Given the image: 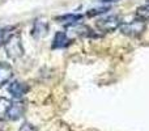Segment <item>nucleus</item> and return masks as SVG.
I'll return each mask as SVG.
<instances>
[{"instance_id":"9d476101","label":"nucleus","mask_w":149,"mask_h":131,"mask_svg":"<svg viewBox=\"0 0 149 131\" xmlns=\"http://www.w3.org/2000/svg\"><path fill=\"white\" fill-rule=\"evenodd\" d=\"M10 101L5 97H0V121L7 118L8 114V109H9Z\"/></svg>"},{"instance_id":"0eeeda50","label":"nucleus","mask_w":149,"mask_h":131,"mask_svg":"<svg viewBox=\"0 0 149 131\" xmlns=\"http://www.w3.org/2000/svg\"><path fill=\"white\" fill-rule=\"evenodd\" d=\"M13 77V68L10 64L5 62H0V88L12 80Z\"/></svg>"},{"instance_id":"f257e3e1","label":"nucleus","mask_w":149,"mask_h":131,"mask_svg":"<svg viewBox=\"0 0 149 131\" xmlns=\"http://www.w3.org/2000/svg\"><path fill=\"white\" fill-rule=\"evenodd\" d=\"M4 50L8 58L16 60L24 55V45L21 41L20 34L12 33L4 42Z\"/></svg>"},{"instance_id":"f03ea898","label":"nucleus","mask_w":149,"mask_h":131,"mask_svg":"<svg viewBox=\"0 0 149 131\" xmlns=\"http://www.w3.org/2000/svg\"><path fill=\"white\" fill-rule=\"evenodd\" d=\"M145 28V21L141 20V18H137V20H134L131 22H122L119 25V30H120L122 34L127 37H139L144 33Z\"/></svg>"},{"instance_id":"423d86ee","label":"nucleus","mask_w":149,"mask_h":131,"mask_svg":"<svg viewBox=\"0 0 149 131\" xmlns=\"http://www.w3.org/2000/svg\"><path fill=\"white\" fill-rule=\"evenodd\" d=\"M72 39L67 36V33L64 32H58L54 36V39H52V50H59V49H65L68 45L71 43Z\"/></svg>"},{"instance_id":"1a4fd4ad","label":"nucleus","mask_w":149,"mask_h":131,"mask_svg":"<svg viewBox=\"0 0 149 131\" xmlns=\"http://www.w3.org/2000/svg\"><path fill=\"white\" fill-rule=\"evenodd\" d=\"M82 20V15H77V13H67V15H63L56 17V21L62 24H65V25H73V24H77Z\"/></svg>"},{"instance_id":"9b49d317","label":"nucleus","mask_w":149,"mask_h":131,"mask_svg":"<svg viewBox=\"0 0 149 131\" xmlns=\"http://www.w3.org/2000/svg\"><path fill=\"white\" fill-rule=\"evenodd\" d=\"M136 16L139 18H141V20H144V21H149V4L141 5V7L137 8Z\"/></svg>"},{"instance_id":"ddd939ff","label":"nucleus","mask_w":149,"mask_h":131,"mask_svg":"<svg viewBox=\"0 0 149 131\" xmlns=\"http://www.w3.org/2000/svg\"><path fill=\"white\" fill-rule=\"evenodd\" d=\"M10 30H13V28H10V26L0 29V45H4V42L7 41V38L12 34V32Z\"/></svg>"},{"instance_id":"2eb2a0df","label":"nucleus","mask_w":149,"mask_h":131,"mask_svg":"<svg viewBox=\"0 0 149 131\" xmlns=\"http://www.w3.org/2000/svg\"><path fill=\"white\" fill-rule=\"evenodd\" d=\"M98 3H102V4H114V3H118L120 0H97Z\"/></svg>"},{"instance_id":"6e6552de","label":"nucleus","mask_w":149,"mask_h":131,"mask_svg":"<svg viewBox=\"0 0 149 131\" xmlns=\"http://www.w3.org/2000/svg\"><path fill=\"white\" fill-rule=\"evenodd\" d=\"M47 30H49V24L43 20H37L34 22V26H33V37L37 39L42 38V37L46 36Z\"/></svg>"},{"instance_id":"7ed1b4c3","label":"nucleus","mask_w":149,"mask_h":131,"mask_svg":"<svg viewBox=\"0 0 149 131\" xmlns=\"http://www.w3.org/2000/svg\"><path fill=\"white\" fill-rule=\"evenodd\" d=\"M122 24L120 18L115 15L107 16L105 18H101L97 22V28L100 29L101 32H105V33H109V32H114L116 29H119V25Z\"/></svg>"},{"instance_id":"f8f14e48","label":"nucleus","mask_w":149,"mask_h":131,"mask_svg":"<svg viewBox=\"0 0 149 131\" xmlns=\"http://www.w3.org/2000/svg\"><path fill=\"white\" fill-rule=\"evenodd\" d=\"M110 11V7L109 5H106V7H100V8H93V9L88 11L86 15L89 16V17H94V16H98V15H103V13L109 12Z\"/></svg>"},{"instance_id":"39448f33","label":"nucleus","mask_w":149,"mask_h":131,"mask_svg":"<svg viewBox=\"0 0 149 131\" xmlns=\"http://www.w3.org/2000/svg\"><path fill=\"white\" fill-rule=\"evenodd\" d=\"M28 90H29L28 85L22 81H18V80L12 81L9 84V87H8V92L10 93V96H12L15 100H21V98L28 93Z\"/></svg>"},{"instance_id":"4468645a","label":"nucleus","mask_w":149,"mask_h":131,"mask_svg":"<svg viewBox=\"0 0 149 131\" xmlns=\"http://www.w3.org/2000/svg\"><path fill=\"white\" fill-rule=\"evenodd\" d=\"M18 131H37V127L33 126L31 123H29V122H24V123L20 126Z\"/></svg>"},{"instance_id":"20e7f679","label":"nucleus","mask_w":149,"mask_h":131,"mask_svg":"<svg viewBox=\"0 0 149 131\" xmlns=\"http://www.w3.org/2000/svg\"><path fill=\"white\" fill-rule=\"evenodd\" d=\"M25 110H26L25 102H22L21 100H13V101H10L7 118H9L10 121H18L20 118L24 117Z\"/></svg>"}]
</instances>
